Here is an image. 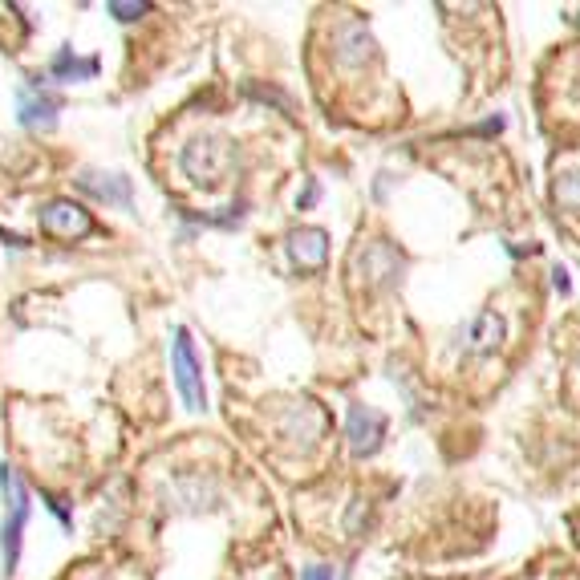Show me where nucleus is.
Returning <instances> with one entry per match:
<instances>
[{
  "mask_svg": "<svg viewBox=\"0 0 580 580\" xmlns=\"http://www.w3.org/2000/svg\"><path fill=\"white\" fill-rule=\"evenodd\" d=\"M58 110L61 102L53 94H45L41 86H25L17 98V118L25 131H53L58 126Z\"/></svg>",
  "mask_w": 580,
  "mask_h": 580,
  "instance_id": "obj_8",
  "label": "nucleus"
},
{
  "mask_svg": "<svg viewBox=\"0 0 580 580\" xmlns=\"http://www.w3.org/2000/svg\"><path fill=\"white\" fill-rule=\"evenodd\" d=\"M98 58H74V50H58V58L50 61V77H58V82H90V77H98Z\"/></svg>",
  "mask_w": 580,
  "mask_h": 580,
  "instance_id": "obj_13",
  "label": "nucleus"
},
{
  "mask_svg": "<svg viewBox=\"0 0 580 580\" xmlns=\"http://www.w3.org/2000/svg\"><path fill=\"white\" fill-rule=\"evenodd\" d=\"M285 439H293V442H304V447H317V439L325 434V414H321L313 402H301V406H293L288 410V418H285Z\"/></svg>",
  "mask_w": 580,
  "mask_h": 580,
  "instance_id": "obj_12",
  "label": "nucleus"
},
{
  "mask_svg": "<svg viewBox=\"0 0 580 580\" xmlns=\"http://www.w3.org/2000/svg\"><path fill=\"white\" fill-rule=\"evenodd\" d=\"M90 580H102V576H90Z\"/></svg>",
  "mask_w": 580,
  "mask_h": 580,
  "instance_id": "obj_21",
  "label": "nucleus"
},
{
  "mask_svg": "<svg viewBox=\"0 0 580 580\" xmlns=\"http://www.w3.org/2000/svg\"><path fill=\"white\" fill-rule=\"evenodd\" d=\"M106 9H110V17H118V21H139V17H147V13H150V5H147V0H139V5H126V0H110Z\"/></svg>",
  "mask_w": 580,
  "mask_h": 580,
  "instance_id": "obj_15",
  "label": "nucleus"
},
{
  "mask_svg": "<svg viewBox=\"0 0 580 580\" xmlns=\"http://www.w3.org/2000/svg\"><path fill=\"white\" fill-rule=\"evenodd\" d=\"M0 240H5L9 248H29V240H25V236H17V231H9V228H0Z\"/></svg>",
  "mask_w": 580,
  "mask_h": 580,
  "instance_id": "obj_19",
  "label": "nucleus"
},
{
  "mask_svg": "<svg viewBox=\"0 0 580 580\" xmlns=\"http://www.w3.org/2000/svg\"><path fill=\"white\" fill-rule=\"evenodd\" d=\"M171 374H175V390H179L183 406L187 410H204L207 406V390H204V366L195 358V345H191L187 329H175L171 341Z\"/></svg>",
  "mask_w": 580,
  "mask_h": 580,
  "instance_id": "obj_3",
  "label": "nucleus"
},
{
  "mask_svg": "<svg viewBox=\"0 0 580 580\" xmlns=\"http://www.w3.org/2000/svg\"><path fill=\"white\" fill-rule=\"evenodd\" d=\"M345 439H349V450L358 458L377 455L385 439V414L374 406H349V414H345Z\"/></svg>",
  "mask_w": 580,
  "mask_h": 580,
  "instance_id": "obj_5",
  "label": "nucleus"
},
{
  "mask_svg": "<svg viewBox=\"0 0 580 580\" xmlns=\"http://www.w3.org/2000/svg\"><path fill=\"white\" fill-rule=\"evenodd\" d=\"M374 33L366 29V21H345L341 29H337V61L341 66H366L369 58H374Z\"/></svg>",
  "mask_w": 580,
  "mask_h": 580,
  "instance_id": "obj_9",
  "label": "nucleus"
},
{
  "mask_svg": "<svg viewBox=\"0 0 580 580\" xmlns=\"http://www.w3.org/2000/svg\"><path fill=\"white\" fill-rule=\"evenodd\" d=\"M0 491H5V507H9L5 528H0V556H5V572H17L21 539H25V523H29L33 503H29V487H25V479H21V471L9 463L0 467Z\"/></svg>",
  "mask_w": 580,
  "mask_h": 580,
  "instance_id": "obj_2",
  "label": "nucleus"
},
{
  "mask_svg": "<svg viewBox=\"0 0 580 580\" xmlns=\"http://www.w3.org/2000/svg\"><path fill=\"white\" fill-rule=\"evenodd\" d=\"M231 163H236V147H231L223 134H199V139H191L187 147H183V155H179L183 175H187L195 187H204V191L220 187V183L228 179Z\"/></svg>",
  "mask_w": 580,
  "mask_h": 580,
  "instance_id": "obj_1",
  "label": "nucleus"
},
{
  "mask_svg": "<svg viewBox=\"0 0 580 580\" xmlns=\"http://www.w3.org/2000/svg\"><path fill=\"white\" fill-rule=\"evenodd\" d=\"M304 580H337V572L329 564H313V568H304Z\"/></svg>",
  "mask_w": 580,
  "mask_h": 580,
  "instance_id": "obj_16",
  "label": "nucleus"
},
{
  "mask_svg": "<svg viewBox=\"0 0 580 580\" xmlns=\"http://www.w3.org/2000/svg\"><path fill=\"white\" fill-rule=\"evenodd\" d=\"M556 204L568 207V212H580V171L556 179Z\"/></svg>",
  "mask_w": 580,
  "mask_h": 580,
  "instance_id": "obj_14",
  "label": "nucleus"
},
{
  "mask_svg": "<svg viewBox=\"0 0 580 580\" xmlns=\"http://www.w3.org/2000/svg\"><path fill=\"white\" fill-rule=\"evenodd\" d=\"M288 256L296 260V268H321L329 260V231L321 228H296L288 236Z\"/></svg>",
  "mask_w": 580,
  "mask_h": 580,
  "instance_id": "obj_11",
  "label": "nucleus"
},
{
  "mask_svg": "<svg viewBox=\"0 0 580 580\" xmlns=\"http://www.w3.org/2000/svg\"><path fill=\"white\" fill-rule=\"evenodd\" d=\"M317 195H321V187H317V179H309V187H304V195H301V199H296V204H301V212H304V207H313V204H317Z\"/></svg>",
  "mask_w": 580,
  "mask_h": 580,
  "instance_id": "obj_18",
  "label": "nucleus"
},
{
  "mask_svg": "<svg viewBox=\"0 0 580 580\" xmlns=\"http://www.w3.org/2000/svg\"><path fill=\"white\" fill-rule=\"evenodd\" d=\"M45 499H50V512H53V515H58V520H61V523H66V528H69V523H74V515H69V507H66V503H61V499H58V495H45Z\"/></svg>",
  "mask_w": 580,
  "mask_h": 580,
  "instance_id": "obj_17",
  "label": "nucleus"
},
{
  "mask_svg": "<svg viewBox=\"0 0 580 580\" xmlns=\"http://www.w3.org/2000/svg\"><path fill=\"white\" fill-rule=\"evenodd\" d=\"M37 215H41V228L61 240H82L94 231V215L86 212L82 204H74V199H53V204H45Z\"/></svg>",
  "mask_w": 580,
  "mask_h": 580,
  "instance_id": "obj_6",
  "label": "nucleus"
},
{
  "mask_svg": "<svg viewBox=\"0 0 580 580\" xmlns=\"http://www.w3.org/2000/svg\"><path fill=\"white\" fill-rule=\"evenodd\" d=\"M77 187H82L90 199L106 204V207H122V212H131V207H134L131 179H126V175H118V171H82V175H77Z\"/></svg>",
  "mask_w": 580,
  "mask_h": 580,
  "instance_id": "obj_7",
  "label": "nucleus"
},
{
  "mask_svg": "<svg viewBox=\"0 0 580 580\" xmlns=\"http://www.w3.org/2000/svg\"><path fill=\"white\" fill-rule=\"evenodd\" d=\"M552 285H556V288H560V293H568V288H572V280H568V272H564V268H552Z\"/></svg>",
  "mask_w": 580,
  "mask_h": 580,
  "instance_id": "obj_20",
  "label": "nucleus"
},
{
  "mask_svg": "<svg viewBox=\"0 0 580 580\" xmlns=\"http://www.w3.org/2000/svg\"><path fill=\"white\" fill-rule=\"evenodd\" d=\"M503 337H507V321L495 309H483L455 333V349L463 358H487V353H495L503 345Z\"/></svg>",
  "mask_w": 580,
  "mask_h": 580,
  "instance_id": "obj_4",
  "label": "nucleus"
},
{
  "mask_svg": "<svg viewBox=\"0 0 580 580\" xmlns=\"http://www.w3.org/2000/svg\"><path fill=\"white\" fill-rule=\"evenodd\" d=\"M353 264H358V268L366 264L369 285H374V288L394 285V280H398V272H402V256L394 252L390 244H382V240H377V244H366V252L353 256Z\"/></svg>",
  "mask_w": 580,
  "mask_h": 580,
  "instance_id": "obj_10",
  "label": "nucleus"
}]
</instances>
